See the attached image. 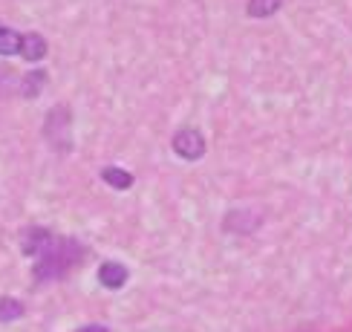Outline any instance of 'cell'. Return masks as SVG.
I'll return each mask as SVG.
<instances>
[{
	"mask_svg": "<svg viewBox=\"0 0 352 332\" xmlns=\"http://www.w3.org/2000/svg\"><path fill=\"white\" fill-rule=\"evenodd\" d=\"M170 144H173V153L188 159V162H197V159H202V153H205V139L194 127H182L179 133L173 136Z\"/></svg>",
	"mask_w": 352,
	"mask_h": 332,
	"instance_id": "3957f363",
	"label": "cell"
},
{
	"mask_svg": "<svg viewBox=\"0 0 352 332\" xmlns=\"http://www.w3.org/2000/svg\"><path fill=\"white\" fill-rule=\"evenodd\" d=\"M21 55H23V61H41L43 55H47V41H43L38 32H29V35H23V41H21Z\"/></svg>",
	"mask_w": 352,
	"mask_h": 332,
	"instance_id": "5b68a950",
	"label": "cell"
},
{
	"mask_svg": "<svg viewBox=\"0 0 352 332\" xmlns=\"http://www.w3.org/2000/svg\"><path fill=\"white\" fill-rule=\"evenodd\" d=\"M101 177H104L107 185L119 188V191H127V188L133 185V177H130L124 168H104V170H101Z\"/></svg>",
	"mask_w": 352,
	"mask_h": 332,
	"instance_id": "9c48e42d",
	"label": "cell"
},
{
	"mask_svg": "<svg viewBox=\"0 0 352 332\" xmlns=\"http://www.w3.org/2000/svg\"><path fill=\"white\" fill-rule=\"evenodd\" d=\"M69 127H72V113L64 104H58V107H52L47 113V122H43V136H47V142L52 144L58 153H69L72 151Z\"/></svg>",
	"mask_w": 352,
	"mask_h": 332,
	"instance_id": "7a4b0ae2",
	"label": "cell"
},
{
	"mask_svg": "<svg viewBox=\"0 0 352 332\" xmlns=\"http://www.w3.org/2000/svg\"><path fill=\"white\" fill-rule=\"evenodd\" d=\"M84 260V245L78 240L69 237H55L50 234L47 243L41 245V252L35 254V280H58L64 278L69 269H76Z\"/></svg>",
	"mask_w": 352,
	"mask_h": 332,
	"instance_id": "6da1fadb",
	"label": "cell"
},
{
	"mask_svg": "<svg viewBox=\"0 0 352 332\" xmlns=\"http://www.w3.org/2000/svg\"><path fill=\"white\" fill-rule=\"evenodd\" d=\"M76 332H110V329L101 327V324H93V327H81V329H76Z\"/></svg>",
	"mask_w": 352,
	"mask_h": 332,
	"instance_id": "7c38bea8",
	"label": "cell"
},
{
	"mask_svg": "<svg viewBox=\"0 0 352 332\" xmlns=\"http://www.w3.org/2000/svg\"><path fill=\"white\" fill-rule=\"evenodd\" d=\"M127 269L122 263H104L98 269V283L104 286V289H122L127 283Z\"/></svg>",
	"mask_w": 352,
	"mask_h": 332,
	"instance_id": "277c9868",
	"label": "cell"
},
{
	"mask_svg": "<svg viewBox=\"0 0 352 332\" xmlns=\"http://www.w3.org/2000/svg\"><path fill=\"white\" fill-rule=\"evenodd\" d=\"M43 84H47V72L43 69H32L29 76H23V81H21V93L23 96H38L41 90H43Z\"/></svg>",
	"mask_w": 352,
	"mask_h": 332,
	"instance_id": "ba28073f",
	"label": "cell"
},
{
	"mask_svg": "<svg viewBox=\"0 0 352 332\" xmlns=\"http://www.w3.org/2000/svg\"><path fill=\"white\" fill-rule=\"evenodd\" d=\"M23 315V303L18 300V298H9V295H3L0 298V321H18V318Z\"/></svg>",
	"mask_w": 352,
	"mask_h": 332,
	"instance_id": "30bf717a",
	"label": "cell"
},
{
	"mask_svg": "<svg viewBox=\"0 0 352 332\" xmlns=\"http://www.w3.org/2000/svg\"><path fill=\"white\" fill-rule=\"evenodd\" d=\"M283 0H248L245 3V14L248 18H272L274 12H280Z\"/></svg>",
	"mask_w": 352,
	"mask_h": 332,
	"instance_id": "8992f818",
	"label": "cell"
},
{
	"mask_svg": "<svg viewBox=\"0 0 352 332\" xmlns=\"http://www.w3.org/2000/svg\"><path fill=\"white\" fill-rule=\"evenodd\" d=\"M21 41H23L21 32H14V29L0 23V55H6V58L9 55H21Z\"/></svg>",
	"mask_w": 352,
	"mask_h": 332,
	"instance_id": "52a82bcc",
	"label": "cell"
},
{
	"mask_svg": "<svg viewBox=\"0 0 352 332\" xmlns=\"http://www.w3.org/2000/svg\"><path fill=\"white\" fill-rule=\"evenodd\" d=\"M12 84H18V81H14V76L6 67H0V98H6L12 93Z\"/></svg>",
	"mask_w": 352,
	"mask_h": 332,
	"instance_id": "8fae6325",
	"label": "cell"
}]
</instances>
